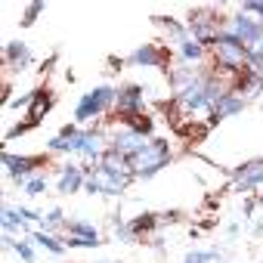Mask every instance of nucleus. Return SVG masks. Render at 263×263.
I'll return each mask as SVG.
<instances>
[{
    "mask_svg": "<svg viewBox=\"0 0 263 263\" xmlns=\"http://www.w3.org/2000/svg\"><path fill=\"white\" fill-rule=\"evenodd\" d=\"M127 180H121V177H115L111 171H105L102 164H90L87 167V192L90 195H124L127 192Z\"/></svg>",
    "mask_w": 263,
    "mask_h": 263,
    "instance_id": "6",
    "label": "nucleus"
},
{
    "mask_svg": "<svg viewBox=\"0 0 263 263\" xmlns=\"http://www.w3.org/2000/svg\"><path fill=\"white\" fill-rule=\"evenodd\" d=\"M44 164V158H31V155H13V152H4V167H7V177L13 183H28L34 177V171Z\"/></svg>",
    "mask_w": 263,
    "mask_h": 263,
    "instance_id": "11",
    "label": "nucleus"
},
{
    "mask_svg": "<svg viewBox=\"0 0 263 263\" xmlns=\"http://www.w3.org/2000/svg\"><path fill=\"white\" fill-rule=\"evenodd\" d=\"M59 192L62 195H74V192H81L84 186H87V171L84 167H78V164H65L62 171H59Z\"/></svg>",
    "mask_w": 263,
    "mask_h": 263,
    "instance_id": "15",
    "label": "nucleus"
},
{
    "mask_svg": "<svg viewBox=\"0 0 263 263\" xmlns=\"http://www.w3.org/2000/svg\"><path fill=\"white\" fill-rule=\"evenodd\" d=\"M105 171H111L115 177H121V180H134V167H130V158H124V155H118L115 149H108L105 155H102V161H99Z\"/></svg>",
    "mask_w": 263,
    "mask_h": 263,
    "instance_id": "17",
    "label": "nucleus"
},
{
    "mask_svg": "<svg viewBox=\"0 0 263 263\" xmlns=\"http://www.w3.org/2000/svg\"><path fill=\"white\" fill-rule=\"evenodd\" d=\"M211 53H214V62H217V68L220 71H229V74H241L251 62H248V50H245V44L238 41V37H232L229 31H223L220 37H217V44L211 47Z\"/></svg>",
    "mask_w": 263,
    "mask_h": 263,
    "instance_id": "2",
    "label": "nucleus"
},
{
    "mask_svg": "<svg viewBox=\"0 0 263 263\" xmlns=\"http://www.w3.org/2000/svg\"><path fill=\"white\" fill-rule=\"evenodd\" d=\"M99 229L90 220H68L65 223V245L68 248H99Z\"/></svg>",
    "mask_w": 263,
    "mask_h": 263,
    "instance_id": "9",
    "label": "nucleus"
},
{
    "mask_svg": "<svg viewBox=\"0 0 263 263\" xmlns=\"http://www.w3.org/2000/svg\"><path fill=\"white\" fill-rule=\"evenodd\" d=\"M241 13H248V16H254V19H260L263 22V0H245V4L238 7Z\"/></svg>",
    "mask_w": 263,
    "mask_h": 263,
    "instance_id": "24",
    "label": "nucleus"
},
{
    "mask_svg": "<svg viewBox=\"0 0 263 263\" xmlns=\"http://www.w3.org/2000/svg\"><path fill=\"white\" fill-rule=\"evenodd\" d=\"M167 81H171V90H174V99H177V96L189 93V90H192V87L201 81V74H198V68H189V65H177V68H171Z\"/></svg>",
    "mask_w": 263,
    "mask_h": 263,
    "instance_id": "14",
    "label": "nucleus"
},
{
    "mask_svg": "<svg viewBox=\"0 0 263 263\" xmlns=\"http://www.w3.org/2000/svg\"><path fill=\"white\" fill-rule=\"evenodd\" d=\"M99 263H115V260H99Z\"/></svg>",
    "mask_w": 263,
    "mask_h": 263,
    "instance_id": "27",
    "label": "nucleus"
},
{
    "mask_svg": "<svg viewBox=\"0 0 263 263\" xmlns=\"http://www.w3.org/2000/svg\"><path fill=\"white\" fill-rule=\"evenodd\" d=\"M25 263H34L37 260V254H34V248H31V238H22V241H16V248H13Z\"/></svg>",
    "mask_w": 263,
    "mask_h": 263,
    "instance_id": "23",
    "label": "nucleus"
},
{
    "mask_svg": "<svg viewBox=\"0 0 263 263\" xmlns=\"http://www.w3.org/2000/svg\"><path fill=\"white\" fill-rule=\"evenodd\" d=\"M47 189V180L44 177H31L28 183H25V195H41Z\"/></svg>",
    "mask_w": 263,
    "mask_h": 263,
    "instance_id": "25",
    "label": "nucleus"
},
{
    "mask_svg": "<svg viewBox=\"0 0 263 263\" xmlns=\"http://www.w3.org/2000/svg\"><path fill=\"white\" fill-rule=\"evenodd\" d=\"M56 105V99H53V93L47 90V87H37V90H31V102H28V115H25V121L19 124V127H13L10 134H7V140H16L19 134H25V130H31V127H37L47 115H50V108Z\"/></svg>",
    "mask_w": 263,
    "mask_h": 263,
    "instance_id": "4",
    "label": "nucleus"
},
{
    "mask_svg": "<svg viewBox=\"0 0 263 263\" xmlns=\"http://www.w3.org/2000/svg\"><path fill=\"white\" fill-rule=\"evenodd\" d=\"M118 115L121 118H130V115H143L149 111V102H146V90L140 84H124L118 90V102H115Z\"/></svg>",
    "mask_w": 263,
    "mask_h": 263,
    "instance_id": "8",
    "label": "nucleus"
},
{
    "mask_svg": "<svg viewBox=\"0 0 263 263\" xmlns=\"http://www.w3.org/2000/svg\"><path fill=\"white\" fill-rule=\"evenodd\" d=\"M146 143H149V137L137 134V130H130V127H118V130H111V137H108V149H115L124 158H134L140 149H146Z\"/></svg>",
    "mask_w": 263,
    "mask_h": 263,
    "instance_id": "10",
    "label": "nucleus"
},
{
    "mask_svg": "<svg viewBox=\"0 0 263 263\" xmlns=\"http://www.w3.org/2000/svg\"><path fill=\"white\" fill-rule=\"evenodd\" d=\"M71 152L74 155H84L90 164H99L102 161V155L108 152V140H105V134L99 127H90V130H78V137H74V143H71Z\"/></svg>",
    "mask_w": 263,
    "mask_h": 263,
    "instance_id": "5",
    "label": "nucleus"
},
{
    "mask_svg": "<svg viewBox=\"0 0 263 263\" xmlns=\"http://www.w3.org/2000/svg\"><path fill=\"white\" fill-rule=\"evenodd\" d=\"M115 102H118V90H115V87H108V84L93 87L90 93H84V96L78 99V105H74V121H78V124H87V121L105 115L108 108H115Z\"/></svg>",
    "mask_w": 263,
    "mask_h": 263,
    "instance_id": "3",
    "label": "nucleus"
},
{
    "mask_svg": "<svg viewBox=\"0 0 263 263\" xmlns=\"http://www.w3.org/2000/svg\"><path fill=\"white\" fill-rule=\"evenodd\" d=\"M7 65L13 68V71H22L34 56H31V47H25V44H19V41H13V44H7Z\"/></svg>",
    "mask_w": 263,
    "mask_h": 263,
    "instance_id": "18",
    "label": "nucleus"
},
{
    "mask_svg": "<svg viewBox=\"0 0 263 263\" xmlns=\"http://www.w3.org/2000/svg\"><path fill=\"white\" fill-rule=\"evenodd\" d=\"M263 186V158H251L248 164L232 171V189L235 192H254Z\"/></svg>",
    "mask_w": 263,
    "mask_h": 263,
    "instance_id": "12",
    "label": "nucleus"
},
{
    "mask_svg": "<svg viewBox=\"0 0 263 263\" xmlns=\"http://www.w3.org/2000/svg\"><path fill=\"white\" fill-rule=\"evenodd\" d=\"M130 65H143V68H158V71H171V50H164L161 44H143L130 53L127 59Z\"/></svg>",
    "mask_w": 263,
    "mask_h": 263,
    "instance_id": "7",
    "label": "nucleus"
},
{
    "mask_svg": "<svg viewBox=\"0 0 263 263\" xmlns=\"http://www.w3.org/2000/svg\"><path fill=\"white\" fill-rule=\"evenodd\" d=\"M78 130H81L78 124H65L59 134L47 143V149H50V152H71V143H74V137H78Z\"/></svg>",
    "mask_w": 263,
    "mask_h": 263,
    "instance_id": "19",
    "label": "nucleus"
},
{
    "mask_svg": "<svg viewBox=\"0 0 263 263\" xmlns=\"http://www.w3.org/2000/svg\"><path fill=\"white\" fill-rule=\"evenodd\" d=\"M31 241H37L41 248H47L50 254H56V257H62L65 254V241L59 238V235H53V232H44V229H37V232H31Z\"/></svg>",
    "mask_w": 263,
    "mask_h": 263,
    "instance_id": "20",
    "label": "nucleus"
},
{
    "mask_svg": "<svg viewBox=\"0 0 263 263\" xmlns=\"http://www.w3.org/2000/svg\"><path fill=\"white\" fill-rule=\"evenodd\" d=\"M0 223H4V232H7V235L19 232V229L25 226V220H22L19 208H4V214H0Z\"/></svg>",
    "mask_w": 263,
    "mask_h": 263,
    "instance_id": "21",
    "label": "nucleus"
},
{
    "mask_svg": "<svg viewBox=\"0 0 263 263\" xmlns=\"http://www.w3.org/2000/svg\"><path fill=\"white\" fill-rule=\"evenodd\" d=\"M171 161H174L171 143L161 140V137H152V140L146 143V149H140L134 158H130V167H134V177L149 180V177H155L158 171H164Z\"/></svg>",
    "mask_w": 263,
    "mask_h": 263,
    "instance_id": "1",
    "label": "nucleus"
},
{
    "mask_svg": "<svg viewBox=\"0 0 263 263\" xmlns=\"http://www.w3.org/2000/svg\"><path fill=\"white\" fill-rule=\"evenodd\" d=\"M41 13H44V4H31V7H28V13L22 16V25H31V22H34Z\"/></svg>",
    "mask_w": 263,
    "mask_h": 263,
    "instance_id": "26",
    "label": "nucleus"
},
{
    "mask_svg": "<svg viewBox=\"0 0 263 263\" xmlns=\"http://www.w3.org/2000/svg\"><path fill=\"white\" fill-rule=\"evenodd\" d=\"M245 105H248V99H245V96H241V93L232 87V90H229V93H226V96L217 102V108H214V118H211V124H208V127H217L223 118H232V115L245 111Z\"/></svg>",
    "mask_w": 263,
    "mask_h": 263,
    "instance_id": "13",
    "label": "nucleus"
},
{
    "mask_svg": "<svg viewBox=\"0 0 263 263\" xmlns=\"http://www.w3.org/2000/svg\"><path fill=\"white\" fill-rule=\"evenodd\" d=\"M204 56H208V47L204 44H198V41H183L180 47H177V59H180V65H189V68H198L201 62H204Z\"/></svg>",
    "mask_w": 263,
    "mask_h": 263,
    "instance_id": "16",
    "label": "nucleus"
},
{
    "mask_svg": "<svg viewBox=\"0 0 263 263\" xmlns=\"http://www.w3.org/2000/svg\"><path fill=\"white\" fill-rule=\"evenodd\" d=\"M220 257H223L220 251H201V248H195V251H189L183 257V263H217Z\"/></svg>",
    "mask_w": 263,
    "mask_h": 263,
    "instance_id": "22",
    "label": "nucleus"
}]
</instances>
